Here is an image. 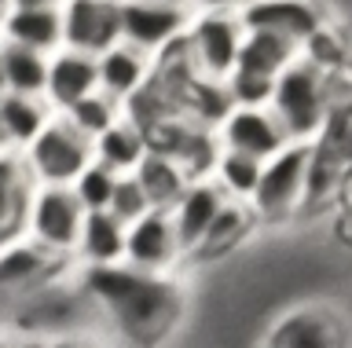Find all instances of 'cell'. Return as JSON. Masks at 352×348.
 Returning <instances> with one entry per match:
<instances>
[{"mask_svg":"<svg viewBox=\"0 0 352 348\" xmlns=\"http://www.w3.org/2000/svg\"><path fill=\"white\" fill-rule=\"evenodd\" d=\"M242 37L246 30L239 23L235 4H195V15L184 34V51L195 78L224 84L235 73Z\"/></svg>","mask_w":352,"mask_h":348,"instance_id":"3","label":"cell"},{"mask_svg":"<svg viewBox=\"0 0 352 348\" xmlns=\"http://www.w3.org/2000/svg\"><path fill=\"white\" fill-rule=\"evenodd\" d=\"M349 73L323 78L301 59H294L272 84L268 111L279 121L286 143H312L334 103H349Z\"/></svg>","mask_w":352,"mask_h":348,"instance_id":"2","label":"cell"},{"mask_svg":"<svg viewBox=\"0 0 352 348\" xmlns=\"http://www.w3.org/2000/svg\"><path fill=\"white\" fill-rule=\"evenodd\" d=\"M33 183L22 169L19 154H0V246L22 238Z\"/></svg>","mask_w":352,"mask_h":348,"instance_id":"21","label":"cell"},{"mask_svg":"<svg viewBox=\"0 0 352 348\" xmlns=\"http://www.w3.org/2000/svg\"><path fill=\"white\" fill-rule=\"evenodd\" d=\"M77 279L107 323V341L118 348H158L176 334L187 293L180 275H143L129 264L77 268Z\"/></svg>","mask_w":352,"mask_h":348,"instance_id":"1","label":"cell"},{"mask_svg":"<svg viewBox=\"0 0 352 348\" xmlns=\"http://www.w3.org/2000/svg\"><path fill=\"white\" fill-rule=\"evenodd\" d=\"M195 15V4H162V0H136V4H118L121 45L143 51V56H162L187 34V23Z\"/></svg>","mask_w":352,"mask_h":348,"instance_id":"8","label":"cell"},{"mask_svg":"<svg viewBox=\"0 0 352 348\" xmlns=\"http://www.w3.org/2000/svg\"><path fill=\"white\" fill-rule=\"evenodd\" d=\"M8 95V89H4V70H0V100Z\"/></svg>","mask_w":352,"mask_h":348,"instance_id":"34","label":"cell"},{"mask_svg":"<svg viewBox=\"0 0 352 348\" xmlns=\"http://www.w3.org/2000/svg\"><path fill=\"white\" fill-rule=\"evenodd\" d=\"M121 40L118 4L110 0H63V48L81 56H103Z\"/></svg>","mask_w":352,"mask_h":348,"instance_id":"11","label":"cell"},{"mask_svg":"<svg viewBox=\"0 0 352 348\" xmlns=\"http://www.w3.org/2000/svg\"><path fill=\"white\" fill-rule=\"evenodd\" d=\"M151 73H154V59L136 51V48H129V45H121V40L114 48H107L103 56H96L99 92H103L107 100H114L118 106H125L132 95L151 81Z\"/></svg>","mask_w":352,"mask_h":348,"instance_id":"15","label":"cell"},{"mask_svg":"<svg viewBox=\"0 0 352 348\" xmlns=\"http://www.w3.org/2000/svg\"><path fill=\"white\" fill-rule=\"evenodd\" d=\"M48 348H118V345H110L107 337L74 330V334H48Z\"/></svg>","mask_w":352,"mask_h":348,"instance_id":"30","label":"cell"},{"mask_svg":"<svg viewBox=\"0 0 352 348\" xmlns=\"http://www.w3.org/2000/svg\"><path fill=\"white\" fill-rule=\"evenodd\" d=\"M213 136H217L220 150H235V154H246L257 161H268L272 154H279L286 147V136L268 106H261V111L231 106L228 117L213 128Z\"/></svg>","mask_w":352,"mask_h":348,"instance_id":"12","label":"cell"},{"mask_svg":"<svg viewBox=\"0 0 352 348\" xmlns=\"http://www.w3.org/2000/svg\"><path fill=\"white\" fill-rule=\"evenodd\" d=\"M132 176H136L143 198H147V205H151L154 213H169L173 205H176V198L187 191V183H191L173 158L151 154V150L143 154L140 165L132 169Z\"/></svg>","mask_w":352,"mask_h":348,"instance_id":"22","label":"cell"},{"mask_svg":"<svg viewBox=\"0 0 352 348\" xmlns=\"http://www.w3.org/2000/svg\"><path fill=\"white\" fill-rule=\"evenodd\" d=\"M114 183H118L114 172L92 161V165H88L81 176L70 183V191H74V198L81 202V209H85V213H107L110 194H114Z\"/></svg>","mask_w":352,"mask_h":348,"instance_id":"28","label":"cell"},{"mask_svg":"<svg viewBox=\"0 0 352 348\" xmlns=\"http://www.w3.org/2000/svg\"><path fill=\"white\" fill-rule=\"evenodd\" d=\"M257 220H253L250 205L246 202H224V209L217 213V220L206 227V235L195 242V249L184 257L195 260V264H206V260H224V257H235V249H242L250 242V235L257 231Z\"/></svg>","mask_w":352,"mask_h":348,"instance_id":"16","label":"cell"},{"mask_svg":"<svg viewBox=\"0 0 352 348\" xmlns=\"http://www.w3.org/2000/svg\"><path fill=\"white\" fill-rule=\"evenodd\" d=\"M121 264L143 275H176L184 268V249L173 231L169 213H147L125 227V257Z\"/></svg>","mask_w":352,"mask_h":348,"instance_id":"10","label":"cell"},{"mask_svg":"<svg viewBox=\"0 0 352 348\" xmlns=\"http://www.w3.org/2000/svg\"><path fill=\"white\" fill-rule=\"evenodd\" d=\"M81 220H85V209L74 198L70 187H33L22 238L33 242L41 253L74 264V246H77V235H81Z\"/></svg>","mask_w":352,"mask_h":348,"instance_id":"6","label":"cell"},{"mask_svg":"<svg viewBox=\"0 0 352 348\" xmlns=\"http://www.w3.org/2000/svg\"><path fill=\"white\" fill-rule=\"evenodd\" d=\"M11 348H48V334H41V330L11 334Z\"/></svg>","mask_w":352,"mask_h":348,"instance_id":"31","label":"cell"},{"mask_svg":"<svg viewBox=\"0 0 352 348\" xmlns=\"http://www.w3.org/2000/svg\"><path fill=\"white\" fill-rule=\"evenodd\" d=\"M0 70H4V89L8 95H26L41 100L44 78H48V56L15 45H0Z\"/></svg>","mask_w":352,"mask_h":348,"instance_id":"25","label":"cell"},{"mask_svg":"<svg viewBox=\"0 0 352 348\" xmlns=\"http://www.w3.org/2000/svg\"><path fill=\"white\" fill-rule=\"evenodd\" d=\"M294 59H297V45H290V40H283V37H275V34L246 30L235 70H246V73H257V78L275 81Z\"/></svg>","mask_w":352,"mask_h":348,"instance_id":"23","label":"cell"},{"mask_svg":"<svg viewBox=\"0 0 352 348\" xmlns=\"http://www.w3.org/2000/svg\"><path fill=\"white\" fill-rule=\"evenodd\" d=\"M242 30H261L301 48L308 34H316L327 19V4H305V0H264V4H235Z\"/></svg>","mask_w":352,"mask_h":348,"instance_id":"13","label":"cell"},{"mask_svg":"<svg viewBox=\"0 0 352 348\" xmlns=\"http://www.w3.org/2000/svg\"><path fill=\"white\" fill-rule=\"evenodd\" d=\"M261 165L264 161H257V158L235 154V150H220L209 180H213V187L224 194L228 202H250L253 187H257V180H261Z\"/></svg>","mask_w":352,"mask_h":348,"instance_id":"26","label":"cell"},{"mask_svg":"<svg viewBox=\"0 0 352 348\" xmlns=\"http://www.w3.org/2000/svg\"><path fill=\"white\" fill-rule=\"evenodd\" d=\"M305 165L308 143H286L279 154H272L261 165V180L246 202L257 224H286L301 216L305 205Z\"/></svg>","mask_w":352,"mask_h":348,"instance_id":"5","label":"cell"},{"mask_svg":"<svg viewBox=\"0 0 352 348\" xmlns=\"http://www.w3.org/2000/svg\"><path fill=\"white\" fill-rule=\"evenodd\" d=\"M143 154H147V139H143V132L125 114H121L107 132H99L92 139V161L110 169L114 176H129V172L143 161Z\"/></svg>","mask_w":352,"mask_h":348,"instance_id":"20","label":"cell"},{"mask_svg":"<svg viewBox=\"0 0 352 348\" xmlns=\"http://www.w3.org/2000/svg\"><path fill=\"white\" fill-rule=\"evenodd\" d=\"M99 92L96 81V59L81 56V51H66L59 48L55 56H48V78H44V95L52 114H66L70 106Z\"/></svg>","mask_w":352,"mask_h":348,"instance_id":"14","label":"cell"},{"mask_svg":"<svg viewBox=\"0 0 352 348\" xmlns=\"http://www.w3.org/2000/svg\"><path fill=\"white\" fill-rule=\"evenodd\" d=\"M63 260H55L48 253H41L26 238L0 246V293H15V290H33L41 282H48L59 271Z\"/></svg>","mask_w":352,"mask_h":348,"instance_id":"19","label":"cell"},{"mask_svg":"<svg viewBox=\"0 0 352 348\" xmlns=\"http://www.w3.org/2000/svg\"><path fill=\"white\" fill-rule=\"evenodd\" d=\"M0 348H11V334L8 330H0Z\"/></svg>","mask_w":352,"mask_h":348,"instance_id":"33","label":"cell"},{"mask_svg":"<svg viewBox=\"0 0 352 348\" xmlns=\"http://www.w3.org/2000/svg\"><path fill=\"white\" fill-rule=\"evenodd\" d=\"M48 121L52 111L44 100H26V95H4L0 100V128H4V139L15 154L26 150Z\"/></svg>","mask_w":352,"mask_h":348,"instance_id":"24","label":"cell"},{"mask_svg":"<svg viewBox=\"0 0 352 348\" xmlns=\"http://www.w3.org/2000/svg\"><path fill=\"white\" fill-rule=\"evenodd\" d=\"M261 348H349V315L330 301H305L279 312Z\"/></svg>","mask_w":352,"mask_h":348,"instance_id":"7","label":"cell"},{"mask_svg":"<svg viewBox=\"0 0 352 348\" xmlns=\"http://www.w3.org/2000/svg\"><path fill=\"white\" fill-rule=\"evenodd\" d=\"M19 161L33 187H70L92 165V139L77 132L63 114H52L41 136L19 150Z\"/></svg>","mask_w":352,"mask_h":348,"instance_id":"4","label":"cell"},{"mask_svg":"<svg viewBox=\"0 0 352 348\" xmlns=\"http://www.w3.org/2000/svg\"><path fill=\"white\" fill-rule=\"evenodd\" d=\"M224 194L213 187V180H195L187 183V191L176 198V205L169 209V220H173V231L180 238V249L184 257L195 249V242L206 235V227L217 220V213L224 209Z\"/></svg>","mask_w":352,"mask_h":348,"instance_id":"17","label":"cell"},{"mask_svg":"<svg viewBox=\"0 0 352 348\" xmlns=\"http://www.w3.org/2000/svg\"><path fill=\"white\" fill-rule=\"evenodd\" d=\"M63 117H66V121H70L81 136L96 139L99 132H107V128L121 117V106H118L114 100H107L103 92H96V95H88V100H81L77 106H70Z\"/></svg>","mask_w":352,"mask_h":348,"instance_id":"27","label":"cell"},{"mask_svg":"<svg viewBox=\"0 0 352 348\" xmlns=\"http://www.w3.org/2000/svg\"><path fill=\"white\" fill-rule=\"evenodd\" d=\"M0 45L55 56L63 48V4H55V0L0 4Z\"/></svg>","mask_w":352,"mask_h":348,"instance_id":"9","label":"cell"},{"mask_svg":"<svg viewBox=\"0 0 352 348\" xmlns=\"http://www.w3.org/2000/svg\"><path fill=\"white\" fill-rule=\"evenodd\" d=\"M107 213L114 216L121 227L136 224L140 216H147V213H151V205H147V198H143V191H140V183H136V176H132V172H129V176H118Z\"/></svg>","mask_w":352,"mask_h":348,"instance_id":"29","label":"cell"},{"mask_svg":"<svg viewBox=\"0 0 352 348\" xmlns=\"http://www.w3.org/2000/svg\"><path fill=\"white\" fill-rule=\"evenodd\" d=\"M125 257V227L110 213H85L74 246V268H110Z\"/></svg>","mask_w":352,"mask_h":348,"instance_id":"18","label":"cell"},{"mask_svg":"<svg viewBox=\"0 0 352 348\" xmlns=\"http://www.w3.org/2000/svg\"><path fill=\"white\" fill-rule=\"evenodd\" d=\"M0 154H15V150L8 147V139H4V128H0Z\"/></svg>","mask_w":352,"mask_h":348,"instance_id":"32","label":"cell"}]
</instances>
